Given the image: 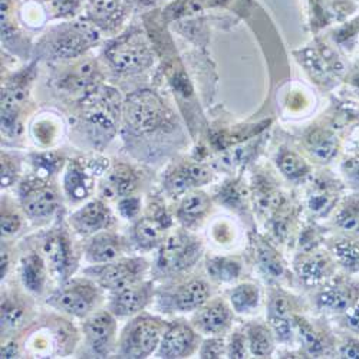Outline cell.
<instances>
[{"mask_svg": "<svg viewBox=\"0 0 359 359\" xmlns=\"http://www.w3.org/2000/svg\"><path fill=\"white\" fill-rule=\"evenodd\" d=\"M335 264L334 255L313 248L294 259V271L306 287H320L334 276Z\"/></svg>", "mask_w": 359, "mask_h": 359, "instance_id": "obj_14", "label": "cell"}, {"mask_svg": "<svg viewBox=\"0 0 359 359\" xmlns=\"http://www.w3.org/2000/svg\"><path fill=\"white\" fill-rule=\"evenodd\" d=\"M278 167L280 172L290 180V182H299V180H304L309 175L311 167L309 164L293 151L289 149H282L278 156Z\"/></svg>", "mask_w": 359, "mask_h": 359, "instance_id": "obj_41", "label": "cell"}, {"mask_svg": "<svg viewBox=\"0 0 359 359\" xmlns=\"http://www.w3.org/2000/svg\"><path fill=\"white\" fill-rule=\"evenodd\" d=\"M114 223V216L107 204L101 200H93L81 207L71 216V226L83 237L94 236L108 229Z\"/></svg>", "mask_w": 359, "mask_h": 359, "instance_id": "obj_20", "label": "cell"}, {"mask_svg": "<svg viewBox=\"0 0 359 359\" xmlns=\"http://www.w3.org/2000/svg\"><path fill=\"white\" fill-rule=\"evenodd\" d=\"M200 344V335L193 325L186 320L167 323L165 332L157 349V356L164 359H178L191 356Z\"/></svg>", "mask_w": 359, "mask_h": 359, "instance_id": "obj_15", "label": "cell"}, {"mask_svg": "<svg viewBox=\"0 0 359 359\" xmlns=\"http://www.w3.org/2000/svg\"><path fill=\"white\" fill-rule=\"evenodd\" d=\"M148 271V262L142 257L116 259L104 264H94L85 269V275L95 280L102 289L115 292L131 283L142 280Z\"/></svg>", "mask_w": 359, "mask_h": 359, "instance_id": "obj_6", "label": "cell"}, {"mask_svg": "<svg viewBox=\"0 0 359 359\" xmlns=\"http://www.w3.org/2000/svg\"><path fill=\"white\" fill-rule=\"evenodd\" d=\"M335 226L348 238L359 237V193L348 196L337 208Z\"/></svg>", "mask_w": 359, "mask_h": 359, "instance_id": "obj_35", "label": "cell"}, {"mask_svg": "<svg viewBox=\"0 0 359 359\" xmlns=\"http://www.w3.org/2000/svg\"><path fill=\"white\" fill-rule=\"evenodd\" d=\"M27 98L25 81L13 82L6 86L2 93V127L6 131H13L18 127L20 108Z\"/></svg>", "mask_w": 359, "mask_h": 359, "instance_id": "obj_32", "label": "cell"}, {"mask_svg": "<svg viewBox=\"0 0 359 359\" xmlns=\"http://www.w3.org/2000/svg\"><path fill=\"white\" fill-rule=\"evenodd\" d=\"M203 255V245L187 230H178L160 245L154 273L160 279H171L193 269Z\"/></svg>", "mask_w": 359, "mask_h": 359, "instance_id": "obj_2", "label": "cell"}, {"mask_svg": "<svg viewBox=\"0 0 359 359\" xmlns=\"http://www.w3.org/2000/svg\"><path fill=\"white\" fill-rule=\"evenodd\" d=\"M342 186L329 178H316L308 191L309 210L319 217L327 216L339 201Z\"/></svg>", "mask_w": 359, "mask_h": 359, "instance_id": "obj_25", "label": "cell"}, {"mask_svg": "<svg viewBox=\"0 0 359 359\" xmlns=\"http://www.w3.org/2000/svg\"><path fill=\"white\" fill-rule=\"evenodd\" d=\"M23 227L22 216L18 213L16 208L9 204L8 200L2 201V236L12 237L18 234Z\"/></svg>", "mask_w": 359, "mask_h": 359, "instance_id": "obj_43", "label": "cell"}, {"mask_svg": "<svg viewBox=\"0 0 359 359\" xmlns=\"http://www.w3.org/2000/svg\"><path fill=\"white\" fill-rule=\"evenodd\" d=\"M219 200L230 208H236V210H238V208H246L248 190L245 186L231 182L222 189V191L219 193Z\"/></svg>", "mask_w": 359, "mask_h": 359, "instance_id": "obj_42", "label": "cell"}, {"mask_svg": "<svg viewBox=\"0 0 359 359\" xmlns=\"http://www.w3.org/2000/svg\"><path fill=\"white\" fill-rule=\"evenodd\" d=\"M231 309L238 315L253 313L260 302V290L253 283H243L236 286L230 294Z\"/></svg>", "mask_w": 359, "mask_h": 359, "instance_id": "obj_38", "label": "cell"}, {"mask_svg": "<svg viewBox=\"0 0 359 359\" xmlns=\"http://www.w3.org/2000/svg\"><path fill=\"white\" fill-rule=\"evenodd\" d=\"M248 348V335L242 332H234L227 344L226 355H229V358H246Z\"/></svg>", "mask_w": 359, "mask_h": 359, "instance_id": "obj_47", "label": "cell"}, {"mask_svg": "<svg viewBox=\"0 0 359 359\" xmlns=\"http://www.w3.org/2000/svg\"><path fill=\"white\" fill-rule=\"evenodd\" d=\"M97 163L98 161L93 164H82L81 161L69 163L64 177V190L71 203H79L91 196L95 186V177L107 168H97Z\"/></svg>", "mask_w": 359, "mask_h": 359, "instance_id": "obj_19", "label": "cell"}, {"mask_svg": "<svg viewBox=\"0 0 359 359\" xmlns=\"http://www.w3.org/2000/svg\"><path fill=\"white\" fill-rule=\"evenodd\" d=\"M98 41L100 32L95 23L75 22L53 36L50 53L57 59L78 57Z\"/></svg>", "mask_w": 359, "mask_h": 359, "instance_id": "obj_11", "label": "cell"}, {"mask_svg": "<svg viewBox=\"0 0 359 359\" xmlns=\"http://www.w3.org/2000/svg\"><path fill=\"white\" fill-rule=\"evenodd\" d=\"M358 83H359V78H358Z\"/></svg>", "mask_w": 359, "mask_h": 359, "instance_id": "obj_55", "label": "cell"}, {"mask_svg": "<svg viewBox=\"0 0 359 359\" xmlns=\"http://www.w3.org/2000/svg\"><path fill=\"white\" fill-rule=\"evenodd\" d=\"M256 260L263 276L269 280H279L285 275V262L276 249L263 238L256 243Z\"/></svg>", "mask_w": 359, "mask_h": 359, "instance_id": "obj_34", "label": "cell"}, {"mask_svg": "<svg viewBox=\"0 0 359 359\" xmlns=\"http://www.w3.org/2000/svg\"><path fill=\"white\" fill-rule=\"evenodd\" d=\"M293 320L299 339H301V344L309 356L322 358L334 353V342L323 329L312 325L308 319L296 313Z\"/></svg>", "mask_w": 359, "mask_h": 359, "instance_id": "obj_23", "label": "cell"}, {"mask_svg": "<svg viewBox=\"0 0 359 359\" xmlns=\"http://www.w3.org/2000/svg\"><path fill=\"white\" fill-rule=\"evenodd\" d=\"M105 56L108 62L123 74H135L153 64V55L141 34H128L112 42Z\"/></svg>", "mask_w": 359, "mask_h": 359, "instance_id": "obj_7", "label": "cell"}, {"mask_svg": "<svg viewBox=\"0 0 359 359\" xmlns=\"http://www.w3.org/2000/svg\"><path fill=\"white\" fill-rule=\"evenodd\" d=\"M85 345L93 356L107 358L116 345V322L109 311H98L85 318L82 325Z\"/></svg>", "mask_w": 359, "mask_h": 359, "instance_id": "obj_12", "label": "cell"}, {"mask_svg": "<svg viewBox=\"0 0 359 359\" xmlns=\"http://www.w3.org/2000/svg\"><path fill=\"white\" fill-rule=\"evenodd\" d=\"M43 253L55 279L59 282L69 280L76 269L78 259L71 234L65 227H56L46 234Z\"/></svg>", "mask_w": 359, "mask_h": 359, "instance_id": "obj_9", "label": "cell"}, {"mask_svg": "<svg viewBox=\"0 0 359 359\" xmlns=\"http://www.w3.org/2000/svg\"><path fill=\"white\" fill-rule=\"evenodd\" d=\"M9 252L6 248L2 246V267H0V276H2V279L6 276L8 271H9Z\"/></svg>", "mask_w": 359, "mask_h": 359, "instance_id": "obj_53", "label": "cell"}, {"mask_svg": "<svg viewBox=\"0 0 359 359\" xmlns=\"http://www.w3.org/2000/svg\"><path fill=\"white\" fill-rule=\"evenodd\" d=\"M127 2L137 6H148V5H153L154 0H127Z\"/></svg>", "mask_w": 359, "mask_h": 359, "instance_id": "obj_54", "label": "cell"}, {"mask_svg": "<svg viewBox=\"0 0 359 359\" xmlns=\"http://www.w3.org/2000/svg\"><path fill=\"white\" fill-rule=\"evenodd\" d=\"M342 325L349 332L359 335V299L349 311L342 315Z\"/></svg>", "mask_w": 359, "mask_h": 359, "instance_id": "obj_50", "label": "cell"}, {"mask_svg": "<svg viewBox=\"0 0 359 359\" xmlns=\"http://www.w3.org/2000/svg\"><path fill=\"white\" fill-rule=\"evenodd\" d=\"M212 208V198L204 191L191 190L180 203L177 217L184 227L200 224Z\"/></svg>", "mask_w": 359, "mask_h": 359, "instance_id": "obj_29", "label": "cell"}, {"mask_svg": "<svg viewBox=\"0 0 359 359\" xmlns=\"http://www.w3.org/2000/svg\"><path fill=\"white\" fill-rule=\"evenodd\" d=\"M207 273L216 282L230 283L241 276L242 264L234 259L212 257L207 259Z\"/></svg>", "mask_w": 359, "mask_h": 359, "instance_id": "obj_39", "label": "cell"}, {"mask_svg": "<svg viewBox=\"0 0 359 359\" xmlns=\"http://www.w3.org/2000/svg\"><path fill=\"white\" fill-rule=\"evenodd\" d=\"M154 296L151 282L138 280L126 287L111 292L108 311L116 318H128L142 312Z\"/></svg>", "mask_w": 359, "mask_h": 359, "instance_id": "obj_16", "label": "cell"}, {"mask_svg": "<svg viewBox=\"0 0 359 359\" xmlns=\"http://www.w3.org/2000/svg\"><path fill=\"white\" fill-rule=\"evenodd\" d=\"M339 358H348V359H359V335L356 337H348L345 338L337 352Z\"/></svg>", "mask_w": 359, "mask_h": 359, "instance_id": "obj_48", "label": "cell"}, {"mask_svg": "<svg viewBox=\"0 0 359 359\" xmlns=\"http://www.w3.org/2000/svg\"><path fill=\"white\" fill-rule=\"evenodd\" d=\"M101 79L100 69L93 61H83L76 64L67 72L59 82V86L69 93H91L98 86Z\"/></svg>", "mask_w": 359, "mask_h": 359, "instance_id": "obj_27", "label": "cell"}, {"mask_svg": "<svg viewBox=\"0 0 359 359\" xmlns=\"http://www.w3.org/2000/svg\"><path fill=\"white\" fill-rule=\"evenodd\" d=\"M19 200L23 212L32 220L52 217L59 207V194L48 178H27L19 187Z\"/></svg>", "mask_w": 359, "mask_h": 359, "instance_id": "obj_8", "label": "cell"}, {"mask_svg": "<svg viewBox=\"0 0 359 359\" xmlns=\"http://www.w3.org/2000/svg\"><path fill=\"white\" fill-rule=\"evenodd\" d=\"M16 165L13 163L12 158H9L8 156H2V186L4 187H9L13 180L16 178Z\"/></svg>", "mask_w": 359, "mask_h": 359, "instance_id": "obj_51", "label": "cell"}, {"mask_svg": "<svg viewBox=\"0 0 359 359\" xmlns=\"http://www.w3.org/2000/svg\"><path fill=\"white\" fill-rule=\"evenodd\" d=\"M210 294L212 287L204 279H190L161 292L158 296V308L165 313L198 311L210 301Z\"/></svg>", "mask_w": 359, "mask_h": 359, "instance_id": "obj_10", "label": "cell"}, {"mask_svg": "<svg viewBox=\"0 0 359 359\" xmlns=\"http://www.w3.org/2000/svg\"><path fill=\"white\" fill-rule=\"evenodd\" d=\"M127 126L137 134H149L168 127L171 112L153 91L131 94L123 107Z\"/></svg>", "mask_w": 359, "mask_h": 359, "instance_id": "obj_4", "label": "cell"}, {"mask_svg": "<svg viewBox=\"0 0 359 359\" xmlns=\"http://www.w3.org/2000/svg\"><path fill=\"white\" fill-rule=\"evenodd\" d=\"M79 6V0H53L55 12L59 16H71Z\"/></svg>", "mask_w": 359, "mask_h": 359, "instance_id": "obj_52", "label": "cell"}, {"mask_svg": "<svg viewBox=\"0 0 359 359\" xmlns=\"http://www.w3.org/2000/svg\"><path fill=\"white\" fill-rule=\"evenodd\" d=\"M167 323L156 316L141 313L131 319L118 339V355L121 358L141 359L157 352Z\"/></svg>", "mask_w": 359, "mask_h": 359, "instance_id": "obj_3", "label": "cell"}, {"mask_svg": "<svg viewBox=\"0 0 359 359\" xmlns=\"http://www.w3.org/2000/svg\"><path fill=\"white\" fill-rule=\"evenodd\" d=\"M101 286L91 278L72 279L55 290L46 304L67 315L85 319L98 306L102 299Z\"/></svg>", "mask_w": 359, "mask_h": 359, "instance_id": "obj_5", "label": "cell"}, {"mask_svg": "<svg viewBox=\"0 0 359 359\" xmlns=\"http://www.w3.org/2000/svg\"><path fill=\"white\" fill-rule=\"evenodd\" d=\"M227 352V345L222 337H213L203 342L200 348V358L204 359H216L222 358Z\"/></svg>", "mask_w": 359, "mask_h": 359, "instance_id": "obj_45", "label": "cell"}, {"mask_svg": "<svg viewBox=\"0 0 359 359\" xmlns=\"http://www.w3.org/2000/svg\"><path fill=\"white\" fill-rule=\"evenodd\" d=\"M294 305L293 297L286 292L276 289L269 296L267 322L276 341L289 344L294 335Z\"/></svg>", "mask_w": 359, "mask_h": 359, "instance_id": "obj_17", "label": "cell"}, {"mask_svg": "<svg viewBox=\"0 0 359 359\" xmlns=\"http://www.w3.org/2000/svg\"><path fill=\"white\" fill-rule=\"evenodd\" d=\"M332 255L345 271L351 275H359V242L345 238L332 245Z\"/></svg>", "mask_w": 359, "mask_h": 359, "instance_id": "obj_40", "label": "cell"}, {"mask_svg": "<svg viewBox=\"0 0 359 359\" xmlns=\"http://www.w3.org/2000/svg\"><path fill=\"white\" fill-rule=\"evenodd\" d=\"M231 322L233 311L222 299L208 301L193 318V326L197 329V332L212 337L226 334L231 326Z\"/></svg>", "mask_w": 359, "mask_h": 359, "instance_id": "obj_18", "label": "cell"}, {"mask_svg": "<svg viewBox=\"0 0 359 359\" xmlns=\"http://www.w3.org/2000/svg\"><path fill=\"white\" fill-rule=\"evenodd\" d=\"M248 344L252 355L257 358H267L273 353L275 349V335L271 326L262 323H252L248 326Z\"/></svg>", "mask_w": 359, "mask_h": 359, "instance_id": "obj_37", "label": "cell"}, {"mask_svg": "<svg viewBox=\"0 0 359 359\" xmlns=\"http://www.w3.org/2000/svg\"><path fill=\"white\" fill-rule=\"evenodd\" d=\"M48 267L45 259L34 252L22 259L20 263V280L27 292L42 294L46 286Z\"/></svg>", "mask_w": 359, "mask_h": 359, "instance_id": "obj_30", "label": "cell"}, {"mask_svg": "<svg viewBox=\"0 0 359 359\" xmlns=\"http://www.w3.org/2000/svg\"><path fill=\"white\" fill-rule=\"evenodd\" d=\"M27 297L18 293H6L2 297V334H12L25 326L31 316Z\"/></svg>", "mask_w": 359, "mask_h": 359, "instance_id": "obj_28", "label": "cell"}, {"mask_svg": "<svg viewBox=\"0 0 359 359\" xmlns=\"http://www.w3.org/2000/svg\"><path fill=\"white\" fill-rule=\"evenodd\" d=\"M126 252V242L121 236L111 231L97 233L86 245V259L94 264L114 262Z\"/></svg>", "mask_w": 359, "mask_h": 359, "instance_id": "obj_26", "label": "cell"}, {"mask_svg": "<svg viewBox=\"0 0 359 359\" xmlns=\"http://www.w3.org/2000/svg\"><path fill=\"white\" fill-rule=\"evenodd\" d=\"M359 299V282L351 278L329 279L316 293L315 305L319 311L334 315H344Z\"/></svg>", "mask_w": 359, "mask_h": 359, "instance_id": "obj_13", "label": "cell"}, {"mask_svg": "<svg viewBox=\"0 0 359 359\" xmlns=\"http://www.w3.org/2000/svg\"><path fill=\"white\" fill-rule=\"evenodd\" d=\"M118 210H119V215L127 220L137 219L141 212V198L134 194L119 198Z\"/></svg>", "mask_w": 359, "mask_h": 359, "instance_id": "obj_46", "label": "cell"}, {"mask_svg": "<svg viewBox=\"0 0 359 359\" xmlns=\"http://www.w3.org/2000/svg\"><path fill=\"white\" fill-rule=\"evenodd\" d=\"M213 172L201 164H184L170 172L164 180V190L170 196H180L210 183Z\"/></svg>", "mask_w": 359, "mask_h": 359, "instance_id": "obj_21", "label": "cell"}, {"mask_svg": "<svg viewBox=\"0 0 359 359\" xmlns=\"http://www.w3.org/2000/svg\"><path fill=\"white\" fill-rule=\"evenodd\" d=\"M124 104L111 86H97L81 104V119L88 140L102 148L115 135Z\"/></svg>", "mask_w": 359, "mask_h": 359, "instance_id": "obj_1", "label": "cell"}, {"mask_svg": "<svg viewBox=\"0 0 359 359\" xmlns=\"http://www.w3.org/2000/svg\"><path fill=\"white\" fill-rule=\"evenodd\" d=\"M140 186V177L134 168L127 164H116L107 174L101 184L104 198H123L135 193Z\"/></svg>", "mask_w": 359, "mask_h": 359, "instance_id": "obj_24", "label": "cell"}, {"mask_svg": "<svg viewBox=\"0 0 359 359\" xmlns=\"http://www.w3.org/2000/svg\"><path fill=\"white\" fill-rule=\"evenodd\" d=\"M342 171L352 189L359 193V157L349 158L344 163Z\"/></svg>", "mask_w": 359, "mask_h": 359, "instance_id": "obj_49", "label": "cell"}, {"mask_svg": "<svg viewBox=\"0 0 359 359\" xmlns=\"http://www.w3.org/2000/svg\"><path fill=\"white\" fill-rule=\"evenodd\" d=\"M252 197L255 208L259 212V215L267 216L269 219L286 204V200L279 189L264 177H257Z\"/></svg>", "mask_w": 359, "mask_h": 359, "instance_id": "obj_31", "label": "cell"}, {"mask_svg": "<svg viewBox=\"0 0 359 359\" xmlns=\"http://www.w3.org/2000/svg\"><path fill=\"white\" fill-rule=\"evenodd\" d=\"M171 226V222L164 210L140 219L133 229L134 243L144 250H151L160 248L165 238V230Z\"/></svg>", "mask_w": 359, "mask_h": 359, "instance_id": "obj_22", "label": "cell"}, {"mask_svg": "<svg viewBox=\"0 0 359 359\" xmlns=\"http://www.w3.org/2000/svg\"><path fill=\"white\" fill-rule=\"evenodd\" d=\"M89 16L104 31H114L126 18V6L121 0H93Z\"/></svg>", "mask_w": 359, "mask_h": 359, "instance_id": "obj_33", "label": "cell"}, {"mask_svg": "<svg viewBox=\"0 0 359 359\" xmlns=\"http://www.w3.org/2000/svg\"><path fill=\"white\" fill-rule=\"evenodd\" d=\"M201 8L203 6L200 0H178V2L168 6V9L165 11V15L168 16V19H177V18L198 12L201 11Z\"/></svg>", "mask_w": 359, "mask_h": 359, "instance_id": "obj_44", "label": "cell"}, {"mask_svg": "<svg viewBox=\"0 0 359 359\" xmlns=\"http://www.w3.org/2000/svg\"><path fill=\"white\" fill-rule=\"evenodd\" d=\"M306 148L313 160L318 163H327L338 153V140L329 131L315 130L306 138Z\"/></svg>", "mask_w": 359, "mask_h": 359, "instance_id": "obj_36", "label": "cell"}]
</instances>
